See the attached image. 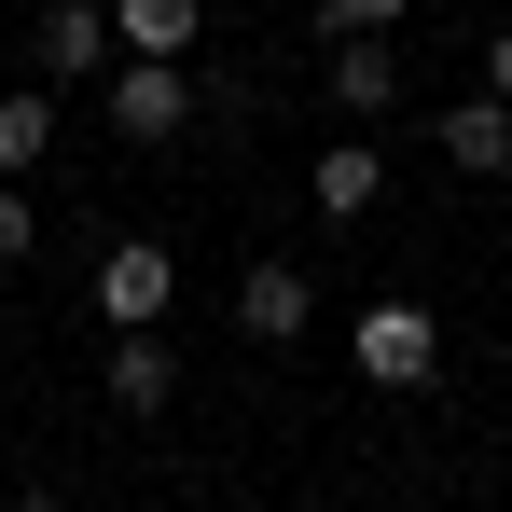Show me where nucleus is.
Wrapping results in <instances>:
<instances>
[{"label":"nucleus","mask_w":512,"mask_h":512,"mask_svg":"<svg viewBox=\"0 0 512 512\" xmlns=\"http://www.w3.org/2000/svg\"><path fill=\"white\" fill-rule=\"evenodd\" d=\"M305 319H319V291H305V263H250V277H236V333H250V346H291Z\"/></svg>","instance_id":"5"},{"label":"nucleus","mask_w":512,"mask_h":512,"mask_svg":"<svg viewBox=\"0 0 512 512\" xmlns=\"http://www.w3.org/2000/svg\"><path fill=\"white\" fill-rule=\"evenodd\" d=\"M333 97H346V111H388V97H402V56H388L374 28H346V42H333Z\"/></svg>","instance_id":"8"},{"label":"nucleus","mask_w":512,"mask_h":512,"mask_svg":"<svg viewBox=\"0 0 512 512\" xmlns=\"http://www.w3.org/2000/svg\"><path fill=\"white\" fill-rule=\"evenodd\" d=\"M0 263H28V194L0 180Z\"/></svg>","instance_id":"13"},{"label":"nucleus","mask_w":512,"mask_h":512,"mask_svg":"<svg viewBox=\"0 0 512 512\" xmlns=\"http://www.w3.org/2000/svg\"><path fill=\"white\" fill-rule=\"evenodd\" d=\"M485 97H512V28H499V42H485Z\"/></svg>","instance_id":"14"},{"label":"nucleus","mask_w":512,"mask_h":512,"mask_svg":"<svg viewBox=\"0 0 512 512\" xmlns=\"http://www.w3.org/2000/svg\"><path fill=\"white\" fill-rule=\"evenodd\" d=\"M167 291H180V263L153 250V236L97 250V319H111V333H153V319H167Z\"/></svg>","instance_id":"2"},{"label":"nucleus","mask_w":512,"mask_h":512,"mask_svg":"<svg viewBox=\"0 0 512 512\" xmlns=\"http://www.w3.org/2000/svg\"><path fill=\"white\" fill-rule=\"evenodd\" d=\"M42 139H56V97H42V84H0V180L42 167Z\"/></svg>","instance_id":"11"},{"label":"nucleus","mask_w":512,"mask_h":512,"mask_svg":"<svg viewBox=\"0 0 512 512\" xmlns=\"http://www.w3.org/2000/svg\"><path fill=\"white\" fill-rule=\"evenodd\" d=\"M402 14H416V0H319V28H333V42H346V28H402Z\"/></svg>","instance_id":"12"},{"label":"nucleus","mask_w":512,"mask_h":512,"mask_svg":"<svg viewBox=\"0 0 512 512\" xmlns=\"http://www.w3.org/2000/svg\"><path fill=\"white\" fill-rule=\"evenodd\" d=\"M28 512H70V499H28Z\"/></svg>","instance_id":"15"},{"label":"nucleus","mask_w":512,"mask_h":512,"mask_svg":"<svg viewBox=\"0 0 512 512\" xmlns=\"http://www.w3.org/2000/svg\"><path fill=\"white\" fill-rule=\"evenodd\" d=\"M111 14L97 0H42V28H28V56H42V84H84V70H111Z\"/></svg>","instance_id":"4"},{"label":"nucleus","mask_w":512,"mask_h":512,"mask_svg":"<svg viewBox=\"0 0 512 512\" xmlns=\"http://www.w3.org/2000/svg\"><path fill=\"white\" fill-rule=\"evenodd\" d=\"M111 28H125V56H180L208 28V0H111Z\"/></svg>","instance_id":"10"},{"label":"nucleus","mask_w":512,"mask_h":512,"mask_svg":"<svg viewBox=\"0 0 512 512\" xmlns=\"http://www.w3.org/2000/svg\"><path fill=\"white\" fill-rule=\"evenodd\" d=\"M167 388H180L167 333H111V402H125V416H167Z\"/></svg>","instance_id":"7"},{"label":"nucleus","mask_w":512,"mask_h":512,"mask_svg":"<svg viewBox=\"0 0 512 512\" xmlns=\"http://www.w3.org/2000/svg\"><path fill=\"white\" fill-rule=\"evenodd\" d=\"M305 194H319V222H360V208L388 194V167H374V153L346 139V153H319V167H305Z\"/></svg>","instance_id":"9"},{"label":"nucleus","mask_w":512,"mask_h":512,"mask_svg":"<svg viewBox=\"0 0 512 512\" xmlns=\"http://www.w3.org/2000/svg\"><path fill=\"white\" fill-rule=\"evenodd\" d=\"M180 125H194L180 56H125V70H111V139H180Z\"/></svg>","instance_id":"3"},{"label":"nucleus","mask_w":512,"mask_h":512,"mask_svg":"<svg viewBox=\"0 0 512 512\" xmlns=\"http://www.w3.org/2000/svg\"><path fill=\"white\" fill-rule=\"evenodd\" d=\"M346 360H360L374 388H429V374H443V319H429V305H360Z\"/></svg>","instance_id":"1"},{"label":"nucleus","mask_w":512,"mask_h":512,"mask_svg":"<svg viewBox=\"0 0 512 512\" xmlns=\"http://www.w3.org/2000/svg\"><path fill=\"white\" fill-rule=\"evenodd\" d=\"M443 167H471V180L512 167V97H457L443 111Z\"/></svg>","instance_id":"6"}]
</instances>
